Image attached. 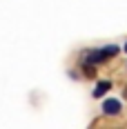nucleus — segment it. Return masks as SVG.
Wrapping results in <instances>:
<instances>
[{
	"label": "nucleus",
	"mask_w": 127,
	"mask_h": 129,
	"mask_svg": "<svg viewBox=\"0 0 127 129\" xmlns=\"http://www.w3.org/2000/svg\"><path fill=\"white\" fill-rule=\"evenodd\" d=\"M118 53V47L116 45H107V47H103V49H96V51H89L85 56V64H94V62H100V60H107V58H112Z\"/></svg>",
	"instance_id": "nucleus-1"
},
{
	"label": "nucleus",
	"mask_w": 127,
	"mask_h": 129,
	"mask_svg": "<svg viewBox=\"0 0 127 129\" xmlns=\"http://www.w3.org/2000/svg\"><path fill=\"white\" fill-rule=\"evenodd\" d=\"M103 111H105L107 116H116V114H120V103L114 100V98H109V100L103 103Z\"/></svg>",
	"instance_id": "nucleus-2"
},
{
	"label": "nucleus",
	"mask_w": 127,
	"mask_h": 129,
	"mask_svg": "<svg viewBox=\"0 0 127 129\" xmlns=\"http://www.w3.org/2000/svg\"><path fill=\"white\" fill-rule=\"evenodd\" d=\"M109 89H112V82H109V80H100V82L96 85V89H94V98H100V96H105Z\"/></svg>",
	"instance_id": "nucleus-3"
},
{
	"label": "nucleus",
	"mask_w": 127,
	"mask_h": 129,
	"mask_svg": "<svg viewBox=\"0 0 127 129\" xmlns=\"http://www.w3.org/2000/svg\"><path fill=\"white\" fill-rule=\"evenodd\" d=\"M125 51H127V45H125Z\"/></svg>",
	"instance_id": "nucleus-4"
}]
</instances>
